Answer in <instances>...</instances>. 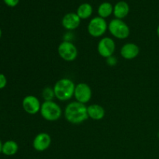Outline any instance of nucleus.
Masks as SVG:
<instances>
[{"label": "nucleus", "mask_w": 159, "mask_h": 159, "mask_svg": "<svg viewBox=\"0 0 159 159\" xmlns=\"http://www.w3.org/2000/svg\"><path fill=\"white\" fill-rule=\"evenodd\" d=\"M88 32L93 37H100L105 34L108 29V23L105 19L96 16L92 19L88 24Z\"/></svg>", "instance_id": "39448f33"}, {"label": "nucleus", "mask_w": 159, "mask_h": 159, "mask_svg": "<svg viewBox=\"0 0 159 159\" xmlns=\"http://www.w3.org/2000/svg\"><path fill=\"white\" fill-rule=\"evenodd\" d=\"M97 50L101 57L107 58L113 56L116 50V43L111 37H102L98 43Z\"/></svg>", "instance_id": "6e6552de"}, {"label": "nucleus", "mask_w": 159, "mask_h": 159, "mask_svg": "<svg viewBox=\"0 0 159 159\" xmlns=\"http://www.w3.org/2000/svg\"><path fill=\"white\" fill-rule=\"evenodd\" d=\"M22 106L26 113L30 115H35L40 111L41 103L36 96L29 95L23 98Z\"/></svg>", "instance_id": "1a4fd4ad"}, {"label": "nucleus", "mask_w": 159, "mask_h": 159, "mask_svg": "<svg viewBox=\"0 0 159 159\" xmlns=\"http://www.w3.org/2000/svg\"><path fill=\"white\" fill-rule=\"evenodd\" d=\"M89 118H91L94 120H100L105 116V109L99 104H92L87 107Z\"/></svg>", "instance_id": "4468645a"}, {"label": "nucleus", "mask_w": 159, "mask_h": 159, "mask_svg": "<svg viewBox=\"0 0 159 159\" xmlns=\"http://www.w3.org/2000/svg\"><path fill=\"white\" fill-rule=\"evenodd\" d=\"M157 35H158V37L159 38V25L157 27Z\"/></svg>", "instance_id": "5701e85b"}, {"label": "nucleus", "mask_w": 159, "mask_h": 159, "mask_svg": "<svg viewBox=\"0 0 159 159\" xmlns=\"http://www.w3.org/2000/svg\"><path fill=\"white\" fill-rule=\"evenodd\" d=\"M7 85V79L3 74L0 73V89H2Z\"/></svg>", "instance_id": "412c9836"}, {"label": "nucleus", "mask_w": 159, "mask_h": 159, "mask_svg": "<svg viewBox=\"0 0 159 159\" xmlns=\"http://www.w3.org/2000/svg\"><path fill=\"white\" fill-rule=\"evenodd\" d=\"M19 150V146L16 141L9 140V141H6L2 144V153L6 156H12L16 155Z\"/></svg>", "instance_id": "dca6fc26"}, {"label": "nucleus", "mask_w": 159, "mask_h": 159, "mask_svg": "<svg viewBox=\"0 0 159 159\" xmlns=\"http://www.w3.org/2000/svg\"><path fill=\"white\" fill-rule=\"evenodd\" d=\"M3 2L9 7H16L20 2V0H3Z\"/></svg>", "instance_id": "6ab92c4d"}, {"label": "nucleus", "mask_w": 159, "mask_h": 159, "mask_svg": "<svg viewBox=\"0 0 159 159\" xmlns=\"http://www.w3.org/2000/svg\"><path fill=\"white\" fill-rule=\"evenodd\" d=\"M59 56L65 61H73L78 56V49L72 42L62 41L57 48Z\"/></svg>", "instance_id": "423d86ee"}, {"label": "nucleus", "mask_w": 159, "mask_h": 159, "mask_svg": "<svg viewBox=\"0 0 159 159\" xmlns=\"http://www.w3.org/2000/svg\"><path fill=\"white\" fill-rule=\"evenodd\" d=\"M42 97L44 101H53L54 98L55 97L54 88L50 86L45 87L42 91Z\"/></svg>", "instance_id": "a211bd4d"}, {"label": "nucleus", "mask_w": 159, "mask_h": 159, "mask_svg": "<svg viewBox=\"0 0 159 159\" xmlns=\"http://www.w3.org/2000/svg\"><path fill=\"white\" fill-rule=\"evenodd\" d=\"M81 19L76 12H68L65 14L61 20V24L65 30L68 31L74 30L77 29L81 23Z\"/></svg>", "instance_id": "9b49d317"}, {"label": "nucleus", "mask_w": 159, "mask_h": 159, "mask_svg": "<svg viewBox=\"0 0 159 159\" xmlns=\"http://www.w3.org/2000/svg\"><path fill=\"white\" fill-rule=\"evenodd\" d=\"M139 53V47L134 43H125L123 45L120 49V55L126 60H132L136 58Z\"/></svg>", "instance_id": "f8f14e48"}, {"label": "nucleus", "mask_w": 159, "mask_h": 159, "mask_svg": "<svg viewBox=\"0 0 159 159\" xmlns=\"http://www.w3.org/2000/svg\"><path fill=\"white\" fill-rule=\"evenodd\" d=\"M93 12V6L89 3H82L78 7L76 14L79 16L81 20H86L92 16Z\"/></svg>", "instance_id": "2eb2a0df"}, {"label": "nucleus", "mask_w": 159, "mask_h": 159, "mask_svg": "<svg viewBox=\"0 0 159 159\" xmlns=\"http://www.w3.org/2000/svg\"><path fill=\"white\" fill-rule=\"evenodd\" d=\"M108 30L111 35L119 40H124L130 36V30L128 25L123 20L113 19L108 24Z\"/></svg>", "instance_id": "20e7f679"}, {"label": "nucleus", "mask_w": 159, "mask_h": 159, "mask_svg": "<svg viewBox=\"0 0 159 159\" xmlns=\"http://www.w3.org/2000/svg\"><path fill=\"white\" fill-rule=\"evenodd\" d=\"M130 12V6L125 1H120L113 6V15L115 18L123 20L128 16Z\"/></svg>", "instance_id": "ddd939ff"}, {"label": "nucleus", "mask_w": 159, "mask_h": 159, "mask_svg": "<svg viewBox=\"0 0 159 159\" xmlns=\"http://www.w3.org/2000/svg\"><path fill=\"white\" fill-rule=\"evenodd\" d=\"M107 63L109 66H115V65L117 64V59L114 57V56H111V57H109L107 58Z\"/></svg>", "instance_id": "aec40b11"}, {"label": "nucleus", "mask_w": 159, "mask_h": 159, "mask_svg": "<svg viewBox=\"0 0 159 159\" xmlns=\"http://www.w3.org/2000/svg\"><path fill=\"white\" fill-rule=\"evenodd\" d=\"M40 115L48 121H56L61 118L62 110L60 106L54 101H44L41 104Z\"/></svg>", "instance_id": "7ed1b4c3"}, {"label": "nucleus", "mask_w": 159, "mask_h": 159, "mask_svg": "<svg viewBox=\"0 0 159 159\" xmlns=\"http://www.w3.org/2000/svg\"><path fill=\"white\" fill-rule=\"evenodd\" d=\"M158 138H159V131H158Z\"/></svg>", "instance_id": "393cba45"}, {"label": "nucleus", "mask_w": 159, "mask_h": 159, "mask_svg": "<svg viewBox=\"0 0 159 159\" xmlns=\"http://www.w3.org/2000/svg\"><path fill=\"white\" fill-rule=\"evenodd\" d=\"M75 84L68 78L61 79L54 84V91L55 97L60 101H68L74 96Z\"/></svg>", "instance_id": "f03ea898"}, {"label": "nucleus", "mask_w": 159, "mask_h": 159, "mask_svg": "<svg viewBox=\"0 0 159 159\" xmlns=\"http://www.w3.org/2000/svg\"><path fill=\"white\" fill-rule=\"evenodd\" d=\"M97 12L101 18H108L113 13V6L109 2H104L99 5Z\"/></svg>", "instance_id": "f3484780"}, {"label": "nucleus", "mask_w": 159, "mask_h": 159, "mask_svg": "<svg viewBox=\"0 0 159 159\" xmlns=\"http://www.w3.org/2000/svg\"><path fill=\"white\" fill-rule=\"evenodd\" d=\"M51 144V138L48 133L42 132L36 135L33 141V148L37 152H42L48 150Z\"/></svg>", "instance_id": "9d476101"}, {"label": "nucleus", "mask_w": 159, "mask_h": 159, "mask_svg": "<svg viewBox=\"0 0 159 159\" xmlns=\"http://www.w3.org/2000/svg\"><path fill=\"white\" fill-rule=\"evenodd\" d=\"M2 141H0V154L2 153Z\"/></svg>", "instance_id": "4be33fe9"}, {"label": "nucleus", "mask_w": 159, "mask_h": 159, "mask_svg": "<svg viewBox=\"0 0 159 159\" xmlns=\"http://www.w3.org/2000/svg\"><path fill=\"white\" fill-rule=\"evenodd\" d=\"M2 30L0 29V38L2 37Z\"/></svg>", "instance_id": "b1692460"}, {"label": "nucleus", "mask_w": 159, "mask_h": 159, "mask_svg": "<svg viewBox=\"0 0 159 159\" xmlns=\"http://www.w3.org/2000/svg\"><path fill=\"white\" fill-rule=\"evenodd\" d=\"M93 92L89 85L84 82L77 84L75 85L74 93V97L75 101L81 102V103L86 104L89 102L92 99Z\"/></svg>", "instance_id": "0eeeda50"}, {"label": "nucleus", "mask_w": 159, "mask_h": 159, "mask_svg": "<svg viewBox=\"0 0 159 159\" xmlns=\"http://www.w3.org/2000/svg\"><path fill=\"white\" fill-rule=\"evenodd\" d=\"M64 115L66 120L72 124H80L89 118L85 104L77 101L69 102L66 106Z\"/></svg>", "instance_id": "f257e3e1"}]
</instances>
